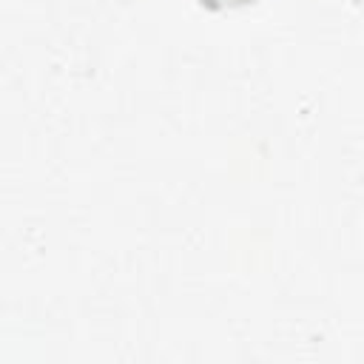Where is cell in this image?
Returning a JSON list of instances; mask_svg holds the SVG:
<instances>
[{
  "label": "cell",
  "instance_id": "6da1fadb",
  "mask_svg": "<svg viewBox=\"0 0 364 364\" xmlns=\"http://www.w3.org/2000/svg\"><path fill=\"white\" fill-rule=\"evenodd\" d=\"M202 9L208 11H233V9H245V6H253L259 0H196Z\"/></svg>",
  "mask_w": 364,
  "mask_h": 364
}]
</instances>
